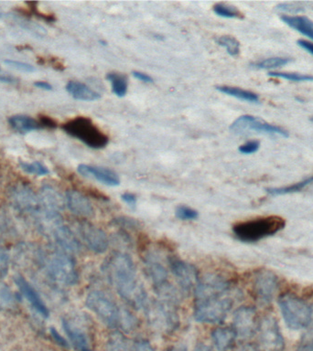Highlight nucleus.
<instances>
[{"mask_svg":"<svg viewBox=\"0 0 313 351\" xmlns=\"http://www.w3.org/2000/svg\"><path fill=\"white\" fill-rule=\"evenodd\" d=\"M132 351H156L148 340L139 339L132 345Z\"/></svg>","mask_w":313,"mask_h":351,"instance_id":"42","label":"nucleus"},{"mask_svg":"<svg viewBox=\"0 0 313 351\" xmlns=\"http://www.w3.org/2000/svg\"><path fill=\"white\" fill-rule=\"evenodd\" d=\"M77 228L80 237L91 251L95 254H104L108 249V237L100 228L88 221L80 222Z\"/></svg>","mask_w":313,"mask_h":351,"instance_id":"15","label":"nucleus"},{"mask_svg":"<svg viewBox=\"0 0 313 351\" xmlns=\"http://www.w3.org/2000/svg\"><path fill=\"white\" fill-rule=\"evenodd\" d=\"M113 225L115 227H119L121 229L128 230H137L141 227V224L136 219L129 218V217H118L112 221Z\"/></svg>","mask_w":313,"mask_h":351,"instance_id":"36","label":"nucleus"},{"mask_svg":"<svg viewBox=\"0 0 313 351\" xmlns=\"http://www.w3.org/2000/svg\"><path fill=\"white\" fill-rule=\"evenodd\" d=\"M15 282L18 287L19 292L24 296L27 302L30 304L32 308L38 313L40 317L48 318L49 311L40 295H38L35 288L24 278L23 276H18L15 277Z\"/></svg>","mask_w":313,"mask_h":351,"instance_id":"19","label":"nucleus"},{"mask_svg":"<svg viewBox=\"0 0 313 351\" xmlns=\"http://www.w3.org/2000/svg\"><path fill=\"white\" fill-rule=\"evenodd\" d=\"M106 351H132V346L129 344L122 332L115 331L110 335L106 344Z\"/></svg>","mask_w":313,"mask_h":351,"instance_id":"29","label":"nucleus"},{"mask_svg":"<svg viewBox=\"0 0 313 351\" xmlns=\"http://www.w3.org/2000/svg\"><path fill=\"white\" fill-rule=\"evenodd\" d=\"M2 18V14H0V19Z\"/></svg>","mask_w":313,"mask_h":351,"instance_id":"54","label":"nucleus"},{"mask_svg":"<svg viewBox=\"0 0 313 351\" xmlns=\"http://www.w3.org/2000/svg\"><path fill=\"white\" fill-rule=\"evenodd\" d=\"M62 328L65 329L66 335L70 339L71 344L74 346V348L80 351L88 348V339L84 332L79 328L78 326H74L70 321L63 319L62 320Z\"/></svg>","mask_w":313,"mask_h":351,"instance_id":"27","label":"nucleus"},{"mask_svg":"<svg viewBox=\"0 0 313 351\" xmlns=\"http://www.w3.org/2000/svg\"><path fill=\"white\" fill-rule=\"evenodd\" d=\"M145 273L150 279L156 290L161 289L165 285H169L167 269L163 262L155 252H148L144 257Z\"/></svg>","mask_w":313,"mask_h":351,"instance_id":"17","label":"nucleus"},{"mask_svg":"<svg viewBox=\"0 0 313 351\" xmlns=\"http://www.w3.org/2000/svg\"><path fill=\"white\" fill-rule=\"evenodd\" d=\"M169 265L177 284L184 293H191L192 289L195 290L200 276L194 265L175 257L170 258Z\"/></svg>","mask_w":313,"mask_h":351,"instance_id":"14","label":"nucleus"},{"mask_svg":"<svg viewBox=\"0 0 313 351\" xmlns=\"http://www.w3.org/2000/svg\"><path fill=\"white\" fill-rule=\"evenodd\" d=\"M279 304L283 319L290 329L299 330L308 328L312 323V307L298 295L283 293L279 296Z\"/></svg>","mask_w":313,"mask_h":351,"instance_id":"4","label":"nucleus"},{"mask_svg":"<svg viewBox=\"0 0 313 351\" xmlns=\"http://www.w3.org/2000/svg\"><path fill=\"white\" fill-rule=\"evenodd\" d=\"M230 130L237 134L264 133L288 137V133L279 126L271 125L253 115H242L231 125Z\"/></svg>","mask_w":313,"mask_h":351,"instance_id":"10","label":"nucleus"},{"mask_svg":"<svg viewBox=\"0 0 313 351\" xmlns=\"http://www.w3.org/2000/svg\"><path fill=\"white\" fill-rule=\"evenodd\" d=\"M34 86L37 87L38 89L44 90H51L52 86L49 82L38 81L34 82Z\"/></svg>","mask_w":313,"mask_h":351,"instance_id":"47","label":"nucleus"},{"mask_svg":"<svg viewBox=\"0 0 313 351\" xmlns=\"http://www.w3.org/2000/svg\"><path fill=\"white\" fill-rule=\"evenodd\" d=\"M107 81L112 85L113 93L118 97H124L128 92V78L123 74L110 73L106 75Z\"/></svg>","mask_w":313,"mask_h":351,"instance_id":"31","label":"nucleus"},{"mask_svg":"<svg viewBox=\"0 0 313 351\" xmlns=\"http://www.w3.org/2000/svg\"><path fill=\"white\" fill-rule=\"evenodd\" d=\"M285 226V219L281 217L268 216L240 222L233 226V232L235 237L244 243H257L276 234Z\"/></svg>","mask_w":313,"mask_h":351,"instance_id":"3","label":"nucleus"},{"mask_svg":"<svg viewBox=\"0 0 313 351\" xmlns=\"http://www.w3.org/2000/svg\"><path fill=\"white\" fill-rule=\"evenodd\" d=\"M170 351H185V350L181 347H173L170 348Z\"/></svg>","mask_w":313,"mask_h":351,"instance_id":"51","label":"nucleus"},{"mask_svg":"<svg viewBox=\"0 0 313 351\" xmlns=\"http://www.w3.org/2000/svg\"><path fill=\"white\" fill-rule=\"evenodd\" d=\"M16 78L12 76L1 75L0 74V82H4V84H14L16 82Z\"/></svg>","mask_w":313,"mask_h":351,"instance_id":"48","label":"nucleus"},{"mask_svg":"<svg viewBox=\"0 0 313 351\" xmlns=\"http://www.w3.org/2000/svg\"><path fill=\"white\" fill-rule=\"evenodd\" d=\"M133 76L135 78L143 82H146V84H150V82H153L152 77L148 75V74L140 73V71H133Z\"/></svg>","mask_w":313,"mask_h":351,"instance_id":"45","label":"nucleus"},{"mask_svg":"<svg viewBox=\"0 0 313 351\" xmlns=\"http://www.w3.org/2000/svg\"><path fill=\"white\" fill-rule=\"evenodd\" d=\"M260 147V143L257 140H253V141L246 142V144L242 145L239 147V151L244 155H250V154L255 153Z\"/></svg>","mask_w":313,"mask_h":351,"instance_id":"41","label":"nucleus"},{"mask_svg":"<svg viewBox=\"0 0 313 351\" xmlns=\"http://www.w3.org/2000/svg\"><path fill=\"white\" fill-rule=\"evenodd\" d=\"M214 13L217 16L227 19H236L241 16L240 12L235 8L225 4H217L213 7Z\"/></svg>","mask_w":313,"mask_h":351,"instance_id":"37","label":"nucleus"},{"mask_svg":"<svg viewBox=\"0 0 313 351\" xmlns=\"http://www.w3.org/2000/svg\"><path fill=\"white\" fill-rule=\"evenodd\" d=\"M38 196H40L43 207L52 213H60L66 204L65 199L62 194L54 186L49 185L43 186L40 189Z\"/></svg>","mask_w":313,"mask_h":351,"instance_id":"22","label":"nucleus"},{"mask_svg":"<svg viewBox=\"0 0 313 351\" xmlns=\"http://www.w3.org/2000/svg\"><path fill=\"white\" fill-rule=\"evenodd\" d=\"M8 123L14 130L21 134L30 133L43 128V123L38 122L34 118L23 114L13 115L8 119Z\"/></svg>","mask_w":313,"mask_h":351,"instance_id":"26","label":"nucleus"},{"mask_svg":"<svg viewBox=\"0 0 313 351\" xmlns=\"http://www.w3.org/2000/svg\"><path fill=\"white\" fill-rule=\"evenodd\" d=\"M40 263L52 281L62 285H74L78 281L76 262L68 252L57 249L51 254L40 252Z\"/></svg>","mask_w":313,"mask_h":351,"instance_id":"2","label":"nucleus"},{"mask_svg":"<svg viewBox=\"0 0 313 351\" xmlns=\"http://www.w3.org/2000/svg\"><path fill=\"white\" fill-rule=\"evenodd\" d=\"M313 184V176L306 178V180L299 181L293 184V185L281 186V188H270L266 189V192L272 196H280V195L296 193V192L301 191L302 189L307 188Z\"/></svg>","mask_w":313,"mask_h":351,"instance_id":"30","label":"nucleus"},{"mask_svg":"<svg viewBox=\"0 0 313 351\" xmlns=\"http://www.w3.org/2000/svg\"><path fill=\"white\" fill-rule=\"evenodd\" d=\"M236 339V334L233 328H219L211 332V339L216 350L227 351L232 347Z\"/></svg>","mask_w":313,"mask_h":351,"instance_id":"25","label":"nucleus"},{"mask_svg":"<svg viewBox=\"0 0 313 351\" xmlns=\"http://www.w3.org/2000/svg\"><path fill=\"white\" fill-rule=\"evenodd\" d=\"M310 121H312V122H313V117L310 118Z\"/></svg>","mask_w":313,"mask_h":351,"instance_id":"53","label":"nucleus"},{"mask_svg":"<svg viewBox=\"0 0 313 351\" xmlns=\"http://www.w3.org/2000/svg\"><path fill=\"white\" fill-rule=\"evenodd\" d=\"M177 302L159 298L158 302L148 307V321L156 330L170 333L178 328V320Z\"/></svg>","mask_w":313,"mask_h":351,"instance_id":"8","label":"nucleus"},{"mask_svg":"<svg viewBox=\"0 0 313 351\" xmlns=\"http://www.w3.org/2000/svg\"><path fill=\"white\" fill-rule=\"evenodd\" d=\"M121 199L123 202L128 204L129 207L135 208L137 205V197L136 195L130 193V192H125L121 195Z\"/></svg>","mask_w":313,"mask_h":351,"instance_id":"44","label":"nucleus"},{"mask_svg":"<svg viewBox=\"0 0 313 351\" xmlns=\"http://www.w3.org/2000/svg\"><path fill=\"white\" fill-rule=\"evenodd\" d=\"M298 45L301 47L302 49H305V51L309 52V53L313 55V43H310V41L304 40H299L297 41Z\"/></svg>","mask_w":313,"mask_h":351,"instance_id":"46","label":"nucleus"},{"mask_svg":"<svg viewBox=\"0 0 313 351\" xmlns=\"http://www.w3.org/2000/svg\"><path fill=\"white\" fill-rule=\"evenodd\" d=\"M54 239L55 243L60 250L68 254H73L80 251V243L76 236L71 232L70 228L60 222L54 227L49 228L45 232Z\"/></svg>","mask_w":313,"mask_h":351,"instance_id":"18","label":"nucleus"},{"mask_svg":"<svg viewBox=\"0 0 313 351\" xmlns=\"http://www.w3.org/2000/svg\"><path fill=\"white\" fill-rule=\"evenodd\" d=\"M49 333H51V336L52 339H54V341L56 342L58 345L60 346V347L66 348L70 347L67 340H66L65 337L59 333V331H58L56 328H49Z\"/></svg>","mask_w":313,"mask_h":351,"instance_id":"43","label":"nucleus"},{"mask_svg":"<svg viewBox=\"0 0 313 351\" xmlns=\"http://www.w3.org/2000/svg\"><path fill=\"white\" fill-rule=\"evenodd\" d=\"M281 21L291 29L313 40V21L307 16L283 15Z\"/></svg>","mask_w":313,"mask_h":351,"instance_id":"24","label":"nucleus"},{"mask_svg":"<svg viewBox=\"0 0 313 351\" xmlns=\"http://www.w3.org/2000/svg\"><path fill=\"white\" fill-rule=\"evenodd\" d=\"M232 304V300L227 295L195 300L194 318L200 323H222L227 317Z\"/></svg>","mask_w":313,"mask_h":351,"instance_id":"6","label":"nucleus"},{"mask_svg":"<svg viewBox=\"0 0 313 351\" xmlns=\"http://www.w3.org/2000/svg\"><path fill=\"white\" fill-rule=\"evenodd\" d=\"M10 197L16 210L32 217L35 221L45 210L40 196L36 195L29 186L24 185L15 186L11 191Z\"/></svg>","mask_w":313,"mask_h":351,"instance_id":"9","label":"nucleus"},{"mask_svg":"<svg viewBox=\"0 0 313 351\" xmlns=\"http://www.w3.org/2000/svg\"><path fill=\"white\" fill-rule=\"evenodd\" d=\"M65 202L74 215L82 218H91L95 215V210L90 199L76 189H70L66 192Z\"/></svg>","mask_w":313,"mask_h":351,"instance_id":"20","label":"nucleus"},{"mask_svg":"<svg viewBox=\"0 0 313 351\" xmlns=\"http://www.w3.org/2000/svg\"><path fill=\"white\" fill-rule=\"evenodd\" d=\"M290 62L291 60L288 58L273 57L253 63L252 66L257 69H262V70H270V69L282 67Z\"/></svg>","mask_w":313,"mask_h":351,"instance_id":"32","label":"nucleus"},{"mask_svg":"<svg viewBox=\"0 0 313 351\" xmlns=\"http://www.w3.org/2000/svg\"><path fill=\"white\" fill-rule=\"evenodd\" d=\"M216 90H219L224 95L232 96V97L237 98L239 100L249 101V103H258L259 98L255 93L250 90L240 89L237 87L231 86H217Z\"/></svg>","mask_w":313,"mask_h":351,"instance_id":"28","label":"nucleus"},{"mask_svg":"<svg viewBox=\"0 0 313 351\" xmlns=\"http://www.w3.org/2000/svg\"><path fill=\"white\" fill-rule=\"evenodd\" d=\"M63 130L74 138L80 140L87 147L93 149H101L108 144V136L100 130L87 117H76L62 126Z\"/></svg>","mask_w":313,"mask_h":351,"instance_id":"5","label":"nucleus"},{"mask_svg":"<svg viewBox=\"0 0 313 351\" xmlns=\"http://www.w3.org/2000/svg\"><path fill=\"white\" fill-rule=\"evenodd\" d=\"M176 217L181 221H194L196 219L199 214L198 211L194 208L188 207V206H178L175 211Z\"/></svg>","mask_w":313,"mask_h":351,"instance_id":"38","label":"nucleus"},{"mask_svg":"<svg viewBox=\"0 0 313 351\" xmlns=\"http://www.w3.org/2000/svg\"><path fill=\"white\" fill-rule=\"evenodd\" d=\"M7 228V223H5V219L0 215V233H2Z\"/></svg>","mask_w":313,"mask_h":351,"instance_id":"50","label":"nucleus"},{"mask_svg":"<svg viewBox=\"0 0 313 351\" xmlns=\"http://www.w3.org/2000/svg\"><path fill=\"white\" fill-rule=\"evenodd\" d=\"M4 62L10 67L16 69L19 71H23V73H30L36 70L34 66L29 64V63L19 62V60H5Z\"/></svg>","mask_w":313,"mask_h":351,"instance_id":"39","label":"nucleus"},{"mask_svg":"<svg viewBox=\"0 0 313 351\" xmlns=\"http://www.w3.org/2000/svg\"><path fill=\"white\" fill-rule=\"evenodd\" d=\"M104 271L124 300L136 308L145 306L147 293L137 276L136 266L129 255L123 252L113 254L106 263Z\"/></svg>","mask_w":313,"mask_h":351,"instance_id":"1","label":"nucleus"},{"mask_svg":"<svg viewBox=\"0 0 313 351\" xmlns=\"http://www.w3.org/2000/svg\"><path fill=\"white\" fill-rule=\"evenodd\" d=\"M257 312L250 306H242L233 314V329L236 337L247 339L254 334L257 329Z\"/></svg>","mask_w":313,"mask_h":351,"instance_id":"16","label":"nucleus"},{"mask_svg":"<svg viewBox=\"0 0 313 351\" xmlns=\"http://www.w3.org/2000/svg\"><path fill=\"white\" fill-rule=\"evenodd\" d=\"M82 351H92V350H91L90 348H85V350H84Z\"/></svg>","mask_w":313,"mask_h":351,"instance_id":"52","label":"nucleus"},{"mask_svg":"<svg viewBox=\"0 0 313 351\" xmlns=\"http://www.w3.org/2000/svg\"><path fill=\"white\" fill-rule=\"evenodd\" d=\"M19 167H21V169L23 170V171L27 173V174L36 175L38 176V177L48 175L49 173L48 167L44 166L40 161H34L32 162V163L21 161L19 162Z\"/></svg>","mask_w":313,"mask_h":351,"instance_id":"33","label":"nucleus"},{"mask_svg":"<svg viewBox=\"0 0 313 351\" xmlns=\"http://www.w3.org/2000/svg\"><path fill=\"white\" fill-rule=\"evenodd\" d=\"M194 351H211V350L210 347H208V346L200 343V344L198 345L197 347L195 348Z\"/></svg>","mask_w":313,"mask_h":351,"instance_id":"49","label":"nucleus"},{"mask_svg":"<svg viewBox=\"0 0 313 351\" xmlns=\"http://www.w3.org/2000/svg\"><path fill=\"white\" fill-rule=\"evenodd\" d=\"M216 43L220 46L224 47L231 56H236L240 52V43L236 38L231 37V36H222V37L217 38Z\"/></svg>","mask_w":313,"mask_h":351,"instance_id":"34","label":"nucleus"},{"mask_svg":"<svg viewBox=\"0 0 313 351\" xmlns=\"http://www.w3.org/2000/svg\"><path fill=\"white\" fill-rule=\"evenodd\" d=\"M231 284L227 277L218 274H206L200 277L195 287V300L225 295L229 292Z\"/></svg>","mask_w":313,"mask_h":351,"instance_id":"11","label":"nucleus"},{"mask_svg":"<svg viewBox=\"0 0 313 351\" xmlns=\"http://www.w3.org/2000/svg\"><path fill=\"white\" fill-rule=\"evenodd\" d=\"M66 90L74 99L79 101H92L98 100L101 96L82 82L71 81L66 85Z\"/></svg>","mask_w":313,"mask_h":351,"instance_id":"23","label":"nucleus"},{"mask_svg":"<svg viewBox=\"0 0 313 351\" xmlns=\"http://www.w3.org/2000/svg\"><path fill=\"white\" fill-rule=\"evenodd\" d=\"M8 266H10V256L5 250L0 248V280L7 276Z\"/></svg>","mask_w":313,"mask_h":351,"instance_id":"40","label":"nucleus"},{"mask_svg":"<svg viewBox=\"0 0 313 351\" xmlns=\"http://www.w3.org/2000/svg\"><path fill=\"white\" fill-rule=\"evenodd\" d=\"M77 171L82 177L93 178L104 185L115 186L120 184L119 177L117 173L114 170L106 169V167L81 164L77 167Z\"/></svg>","mask_w":313,"mask_h":351,"instance_id":"21","label":"nucleus"},{"mask_svg":"<svg viewBox=\"0 0 313 351\" xmlns=\"http://www.w3.org/2000/svg\"><path fill=\"white\" fill-rule=\"evenodd\" d=\"M269 76L276 77V78H282L290 82H313V76L305 75V74L280 73V71H270Z\"/></svg>","mask_w":313,"mask_h":351,"instance_id":"35","label":"nucleus"},{"mask_svg":"<svg viewBox=\"0 0 313 351\" xmlns=\"http://www.w3.org/2000/svg\"><path fill=\"white\" fill-rule=\"evenodd\" d=\"M85 304L107 326L119 328L121 310L106 293L97 290L91 291L85 299Z\"/></svg>","mask_w":313,"mask_h":351,"instance_id":"7","label":"nucleus"},{"mask_svg":"<svg viewBox=\"0 0 313 351\" xmlns=\"http://www.w3.org/2000/svg\"><path fill=\"white\" fill-rule=\"evenodd\" d=\"M258 339L261 347L266 351H282L285 342L279 324L273 317H264L258 325Z\"/></svg>","mask_w":313,"mask_h":351,"instance_id":"13","label":"nucleus"},{"mask_svg":"<svg viewBox=\"0 0 313 351\" xmlns=\"http://www.w3.org/2000/svg\"><path fill=\"white\" fill-rule=\"evenodd\" d=\"M252 288L255 298L259 303L270 304L279 290V278L273 271H257L253 278Z\"/></svg>","mask_w":313,"mask_h":351,"instance_id":"12","label":"nucleus"}]
</instances>
